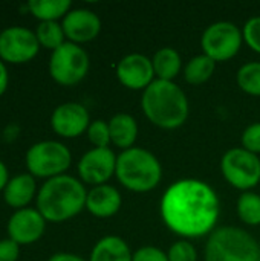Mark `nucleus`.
<instances>
[{"label": "nucleus", "instance_id": "1", "mask_svg": "<svg viewBox=\"0 0 260 261\" xmlns=\"http://www.w3.org/2000/svg\"><path fill=\"white\" fill-rule=\"evenodd\" d=\"M159 213L166 226L184 240L210 236L221 216V200L204 180L181 179L162 194Z\"/></svg>", "mask_w": 260, "mask_h": 261}, {"label": "nucleus", "instance_id": "2", "mask_svg": "<svg viewBox=\"0 0 260 261\" xmlns=\"http://www.w3.org/2000/svg\"><path fill=\"white\" fill-rule=\"evenodd\" d=\"M87 191L81 180L61 174L48 179L37 193V210L51 223H63L86 208Z\"/></svg>", "mask_w": 260, "mask_h": 261}, {"label": "nucleus", "instance_id": "3", "mask_svg": "<svg viewBox=\"0 0 260 261\" xmlns=\"http://www.w3.org/2000/svg\"><path fill=\"white\" fill-rule=\"evenodd\" d=\"M144 116L162 130H176L188 118L190 104L185 92L173 81L155 80L141 96Z\"/></svg>", "mask_w": 260, "mask_h": 261}, {"label": "nucleus", "instance_id": "4", "mask_svg": "<svg viewBox=\"0 0 260 261\" xmlns=\"http://www.w3.org/2000/svg\"><path fill=\"white\" fill-rule=\"evenodd\" d=\"M115 176L129 191L149 193L161 184L162 167L152 151L132 147L118 154Z\"/></svg>", "mask_w": 260, "mask_h": 261}, {"label": "nucleus", "instance_id": "5", "mask_svg": "<svg viewBox=\"0 0 260 261\" xmlns=\"http://www.w3.org/2000/svg\"><path fill=\"white\" fill-rule=\"evenodd\" d=\"M205 261H260L259 242L236 226L216 228L207 240Z\"/></svg>", "mask_w": 260, "mask_h": 261}, {"label": "nucleus", "instance_id": "6", "mask_svg": "<svg viewBox=\"0 0 260 261\" xmlns=\"http://www.w3.org/2000/svg\"><path fill=\"white\" fill-rule=\"evenodd\" d=\"M70 162V150L58 141H40L31 145L25 156L28 173L46 180L66 174Z\"/></svg>", "mask_w": 260, "mask_h": 261}, {"label": "nucleus", "instance_id": "7", "mask_svg": "<svg viewBox=\"0 0 260 261\" xmlns=\"http://www.w3.org/2000/svg\"><path fill=\"white\" fill-rule=\"evenodd\" d=\"M89 55L75 43L66 41L58 49L52 50L49 58V73L60 86H75L84 80L89 72Z\"/></svg>", "mask_w": 260, "mask_h": 261}, {"label": "nucleus", "instance_id": "8", "mask_svg": "<svg viewBox=\"0 0 260 261\" xmlns=\"http://www.w3.org/2000/svg\"><path fill=\"white\" fill-rule=\"evenodd\" d=\"M221 171L231 187L244 193L250 191L260 182L259 156L242 147L231 148L221 159Z\"/></svg>", "mask_w": 260, "mask_h": 261}, {"label": "nucleus", "instance_id": "9", "mask_svg": "<svg viewBox=\"0 0 260 261\" xmlns=\"http://www.w3.org/2000/svg\"><path fill=\"white\" fill-rule=\"evenodd\" d=\"M242 41V31L234 23L225 20L210 24L201 37L204 54L216 63L234 58L241 50Z\"/></svg>", "mask_w": 260, "mask_h": 261}, {"label": "nucleus", "instance_id": "10", "mask_svg": "<svg viewBox=\"0 0 260 261\" xmlns=\"http://www.w3.org/2000/svg\"><path fill=\"white\" fill-rule=\"evenodd\" d=\"M40 43L34 31L25 26H9L0 32V60L9 64H23L35 58Z\"/></svg>", "mask_w": 260, "mask_h": 261}, {"label": "nucleus", "instance_id": "11", "mask_svg": "<svg viewBox=\"0 0 260 261\" xmlns=\"http://www.w3.org/2000/svg\"><path fill=\"white\" fill-rule=\"evenodd\" d=\"M116 154L112 148H90L78 161V176L83 184L92 187L107 184L116 170Z\"/></svg>", "mask_w": 260, "mask_h": 261}, {"label": "nucleus", "instance_id": "12", "mask_svg": "<svg viewBox=\"0 0 260 261\" xmlns=\"http://www.w3.org/2000/svg\"><path fill=\"white\" fill-rule=\"evenodd\" d=\"M87 109L80 102H63L54 109L51 115V127L61 138H78L87 132L90 125Z\"/></svg>", "mask_w": 260, "mask_h": 261}, {"label": "nucleus", "instance_id": "13", "mask_svg": "<svg viewBox=\"0 0 260 261\" xmlns=\"http://www.w3.org/2000/svg\"><path fill=\"white\" fill-rule=\"evenodd\" d=\"M118 81L130 90H146L155 81L152 58L144 54H129L116 64Z\"/></svg>", "mask_w": 260, "mask_h": 261}, {"label": "nucleus", "instance_id": "14", "mask_svg": "<svg viewBox=\"0 0 260 261\" xmlns=\"http://www.w3.org/2000/svg\"><path fill=\"white\" fill-rule=\"evenodd\" d=\"M46 223L48 222L37 208L17 210L8 220V236L20 246L32 245L43 237Z\"/></svg>", "mask_w": 260, "mask_h": 261}, {"label": "nucleus", "instance_id": "15", "mask_svg": "<svg viewBox=\"0 0 260 261\" xmlns=\"http://www.w3.org/2000/svg\"><path fill=\"white\" fill-rule=\"evenodd\" d=\"M67 41L83 44L95 40L101 32V18L87 8L70 9L61 21Z\"/></svg>", "mask_w": 260, "mask_h": 261}, {"label": "nucleus", "instance_id": "16", "mask_svg": "<svg viewBox=\"0 0 260 261\" xmlns=\"http://www.w3.org/2000/svg\"><path fill=\"white\" fill-rule=\"evenodd\" d=\"M121 206H123L121 193L109 184L92 187L87 191L86 210L98 219L113 217L121 210Z\"/></svg>", "mask_w": 260, "mask_h": 261}, {"label": "nucleus", "instance_id": "17", "mask_svg": "<svg viewBox=\"0 0 260 261\" xmlns=\"http://www.w3.org/2000/svg\"><path fill=\"white\" fill-rule=\"evenodd\" d=\"M34 197H37V185H35V177L31 176L29 173H23L11 177L3 190V200L15 211L28 208V205L32 202Z\"/></svg>", "mask_w": 260, "mask_h": 261}, {"label": "nucleus", "instance_id": "18", "mask_svg": "<svg viewBox=\"0 0 260 261\" xmlns=\"http://www.w3.org/2000/svg\"><path fill=\"white\" fill-rule=\"evenodd\" d=\"M110 141L115 147L129 150L135 145L138 138V124L136 119L129 113H116L109 121Z\"/></svg>", "mask_w": 260, "mask_h": 261}, {"label": "nucleus", "instance_id": "19", "mask_svg": "<svg viewBox=\"0 0 260 261\" xmlns=\"http://www.w3.org/2000/svg\"><path fill=\"white\" fill-rule=\"evenodd\" d=\"M132 257L133 252L124 239L107 236L95 243L89 261H132Z\"/></svg>", "mask_w": 260, "mask_h": 261}, {"label": "nucleus", "instance_id": "20", "mask_svg": "<svg viewBox=\"0 0 260 261\" xmlns=\"http://www.w3.org/2000/svg\"><path fill=\"white\" fill-rule=\"evenodd\" d=\"M153 70L156 80L173 81L182 69V58L179 52L173 47H161L155 52L152 58Z\"/></svg>", "mask_w": 260, "mask_h": 261}, {"label": "nucleus", "instance_id": "21", "mask_svg": "<svg viewBox=\"0 0 260 261\" xmlns=\"http://www.w3.org/2000/svg\"><path fill=\"white\" fill-rule=\"evenodd\" d=\"M31 12L40 21H57L72 9L70 0H29L26 3Z\"/></svg>", "mask_w": 260, "mask_h": 261}, {"label": "nucleus", "instance_id": "22", "mask_svg": "<svg viewBox=\"0 0 260 261\" xmlns=\"http://www.w3.org/2000/svg\"><path fill=\"white\" fill-rule=\"evenodd\" d=\"M216 69V61L207 57L205 54L196 55L188 60V63L184 67V80L190 86H201L207 83Z\"/></svg>", "mask_w": 260, "mask_h": 261}, {"label": "nucleus", "instance_id": "23", "mask_svg": "<svg viewBox=\"0 0 260 261\" xmlns=\"http://www.w3.org/2000/svg\"><path fill=\"white\" fill-rule=\"evenodd\" d=\"M238 216L248 226L260 225V194L253 191H245L238 199Z\"/></svg>", "mask_w": 260, "mask_h": 261}, {"label": "nucleus", "instance_id": "24", "mask_svg": "<svg viewBox=\"0 0 260 261\" xmlns=\"http://www.w3.org/2000/svg\"><path fill=\"white\" fill-rule=\"evenodd\" d=\"M35 35L40 46L51 50H55L66 43L63 26L58 21H40L35 29Z\"/></svg>", "mask_w": 260, "mask_h": 261}, {"label": "nucleus", "instance_id": "25", "mask_svg": "<svg viewBox=\"0 0 260 261\" xmlns=\"http://www.w3.org/2000/svg\"><path fill=\"white\" fill-rule=\"evenodd\" d=\"M236 81L242 92L251 96H260V61H250L241 66Z\"/></svg>", "mask_w": 260, "mask_h": 261}, {"label": "nucleus", "instance_id": "26", "mask_svg": "<svg viewBox=\"0 0 260 261\" xmlns=\"http://www.w3.org/2000/svg\"><path fill=\"white\" fill-rule=\"evenodd\" d=\"M86 133H87V139L93 145V148H109V145L112 144L109 121H104V119L92 121Z\"/></svg>", "mask_w": 260, "mask_h": 261}, {"label": "nucleus", "instance_id": "27", "mask_svg": "<svg viewBox=\"0 0 260 261\" xmlns=\"http://www.w3.org/2000/svg\"><path fill=\"white\" fill-rule=\"evenodd\" d=\"M169 261H198V251L188 240L175 242L169 252Z\"/></svg>", "mask_w": 260, "mask_h": 261}, {"label": "nucleus", "instance_id": "28", "mask_svg": "<svg viewBox=\"0 0 260 261\" xmlns=\"http://www.w3.org/2000/svg\"><path fill=\"white\" fill-rule=\"evenodd\" d=\"M244 41L251 50L260 54V17H251L242 29Z\"/></svg>", "mask_w": 260, "mask_h": 261}, {"label": "nucleus", "instance_id": "29", "mask_svg": "<svg viewBox=\"0 0 260 261\" xmlns=\"http://www.w3.org/2000/svg\"><path fill=\"white\" fill-rule=\"evenodd\" d=\"M242 148L253 154H260V122L250 124L241 136Z\"/></svg>", "mask_w": 260, "mask_h": 261}, {"label": "nucleus", "instance_id": "30", "mask_svg": "<svg viewBox=\"0 0 260 261\" xmlns=\"http://www.w3.org/2000/svg\"><path fill=\"white\" fill-rule=\"evenodd\" d=\"M132 261H169V257L156 246H143L133 252Z\"/></svg>", "mask_w": 260, "mask_h": 261}, {"label": "nucleus", "instance_id": "31", "mask_svg": "<svg viewBox=\"0 0 260 261\" xmlns=\"http://www.w3.org/2000/svg\"><path fill=\"white\" fill-rule=\"evenodd\" d=\"M20 255V245L12 239L0 240V261H17Z\"/></svg>", "mask_w": 260, "mask_h": 261}, {"label": "nucleus", "instance_id": "32", "mask_svg": "<svg viewBox=\"0 0 260 261\" xmlns=\"http://www.w3.org/2000/svg\"><path fill=\"white\" fill-rule=\"evenodd\" d=\"M48 261H89V260L83 258L81 255L72 254V252H58V254H54L52 257H49V260Z\"/></svg>", "mask_w": 260, "mask_h": 261}, {"label": "nucleus", "instance_id": "33", "mask_svg": "<svg viewBox=\"0 0 260 261\" xmlns=\"http://www.w3.org/2000/svg\"><path fill=\"white\" fill-rule=\"evenodd\" d=\"M8 84H9V73H8V67H6V63H3V61L0 60V96L6 92Z\"/></svg>", "mask_w": 260, "mask_h": 261}, {"label": "nucleus", "instance_id": "34", "mask_svg": "<svg viewBox=\"0 0 260 261\" xmlns=\"http://www.w3.org/2000/svg\"><path fill=\"white\" fill-rule=\"evenodd\" d=\"M8 182H9V171H8V167L5 165V162L0 159V191L5 190Z\"/></svg>", "mask_w": 260, "mask_h": 261}, {"label": "nucleus", "instance_id": "35", "mask_svg": "<svg viewBox=\"0 0 260 261\" xmlns=\"http://www.w3.org/2000/svg\"><path fill=\"white\" fill-rule=\"evenodd\" d=\"M259 251H260V242H259Z\"/></svg>", "mask_w": 260, "mask_h": 261}]
</instances>
